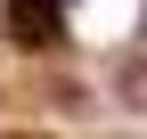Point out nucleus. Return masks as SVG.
<instances>
[{"label":"nucleus","instance_id":"nucleus-1","mask_svg":"<svg viewBox=\"0 0 147 139\" xmlns=\"http://www.w3.org/2000/svg\"><path fill=\"white\" fill-rule=\"evenodd\" d=\"M0 33L16 49H57L65 41V0H0Z\"/></svg>","mask_w":147,"mask_h":139}]
</instances>
